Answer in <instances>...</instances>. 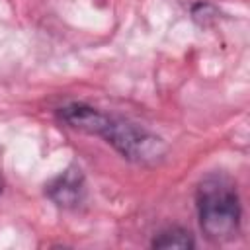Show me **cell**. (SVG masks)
I'll list each match as a JSON object with an SVG mask.
<instances>
[{"label":"cell","instance_id":"5b68a950","mask_svg":"<svg viewBox=\"0 0 250 250\" xmlns=\"http://www.w3.org/2000/svg\"><path fill=\"white\" fill-rule=\"evenodd\" d=\"M2 186H4V182H2V178H0V193H2Z\"/></svg>","mask_w":250,"mask_h":250},{"label":"cell","instance_id":"6da1fadb","mask_svg":"<svg viewBox=\"0 0 250 250\" xmlns=\"http://www.w3.org/2000/svg\"><path fill=\"white\" fill-rule=\"evenodd\" d=\"M59 117L62 123L76 131L102 137L123 158L133 162H156L166 150L162 139L152 135L150 131L127 119L107 115L86 104H68L59 109Z\"/></svg>","mask_w":250,"mask_h":250},{"label":"cell","instance_id":"7a4b0ae2","mask_svg":"<svg viewBox=\"0 0 250 250\" xmlns=\"http://www.w3.org/2000/svg\"><path fill=\"white\" fill-rule=\"evenodd\" d=\"M195 207L199 227L211 240H229L238 232L240 227V197L236 184L223 176H207L195 191Z\"/></svg>","mask_w":250,"mask_h":250},{"label":"cell","instance_id":"277c9868","mask_svg":"<svg viewBox=\"0 0 250 250\" xmlns=\"http://www.w3.org/2000/svg\"><path fill=\"white\" fill-rule=\"evenodd\" d=\"M150 246L152 248H193L195 240H193L189 230L180 229V227H172V229L158 232L152 238Z\"/></svg>","mask_w":250,"mask_h":250},{"label":"cell","instance_id":"3957f363","mask_svg":"<svg viewBox=\"0 0 250 250\" xmlns=\"http://www.w3.org/2000/svg\"><path fill=\"white\" fill-rule=\"evenodd\" d=\"M45 193L59 207H64V209L78 207L86 195V182H84L82 170L76 166L66 168L47 186Z\"/></svg>","mask_w":250,"mask_h":250}]
</instances>
